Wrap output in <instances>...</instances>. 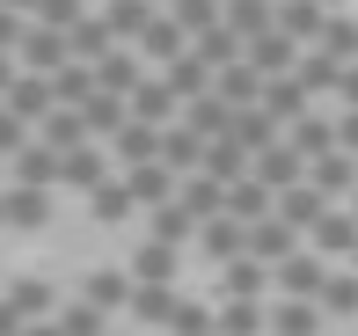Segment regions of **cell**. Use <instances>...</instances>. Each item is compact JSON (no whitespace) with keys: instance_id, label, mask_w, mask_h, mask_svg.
Instances as JSON below:
<instances>
[{"instance_id":"cell-1","label":"cell","mask_w":358,"mask_h":336,"mask_svg":"<svg viewBox=\"0 0 358 336\" xmlns=\"http://www.w3.org/2000/svg\"><path fill=\"white\" fill-rule=\"evenodd\" d=\"M110 29H146V0H117V8H110Z\"/></svg>"},{"instance_id":"cell-2","label":"cell","mask_w":358,"mask_h":336,"mask_svg":"<svg viewBox=\"0 0 358 336\" xmlns=\"http://www.w3.org/2000/svg\"><path fill=\"white\" fill-rule=\"evenodd\" d=\"M285 285H292V293H307V285H322V270H315V263H292V270H285Z\"/></svg>"}]
</instances>
